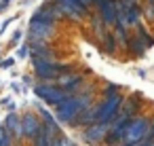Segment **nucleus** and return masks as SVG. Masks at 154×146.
<instances>
[{
  "instance_id": "obj_1",
  "label": "nucleus",
  "mask_w": 154,
  "mask_h": 146,
  "mask_svg": "<svg viewBox=\"0 0 154 146\" xmlns=\"http://www.w3.org/2000/svg\"><path fill=\"white\" fill-rule=\"evenodd\" d=\"M97 95H99L97 85H95L93 81H87L85 87H82L78 93L66 97V100L55 108V116H57V121H59L61 125L74 127L78 114H80L85 108H89L91 104H95V102H97Z\"/></svg>"
},
{
  "instance_id": "obj_2",
  "label": "nucleus",
  "mask_w": 154,
  "mask_h": 146,
  "mask_svg": "<svg viewBox=\"0 0 154 146\" xmlns=\"http://www.w3.org/2000/svg\"><path fill=\"white\" fill-rule=\"evenodd\" d=\"M74 64H63L57 59H32V72L36 76V81L42 83H55V78L68 70H74Z\"/></svg>"
},
{
  "instance_id": "obj_3",
  "label": "nucleus",
  "mask_w": 154,
  "mask_h": 146,
  "mask_svg": "<svg viewBox=\"0 0 154 146\" xmlns=\"http://www.w3.org/2000/svg\"><path fill=\"white\" fill-rule=\"evenodd\" d=\"M55 34H57V24H53V21H45V19H36V17H30L26 43H28V45L49 43L51 38H55Z\"/></svg>"
},
{
  "instance_id": "obj_4",
  "label": "nucleus",
  "mask_w": 154,
  "mask_h": 146,
  "mask_svg": "<svg viewBox=\"0 0 154 146\" xmlns=\"http://www.w3.org/2000/svg\"><path fill=\"white\" fill-rule=\"evenodd\" d=\"M32 91H34V95L42 102V104H47L49 108H57L66 97H70L59 85H55V83H42V81H36L34 83V87H32Z\"/></svg>"
},
{
  "instance_id": "obj_5",
  "label": "nucleus",
  "mask_w": 154,
  "mask_h": 146,
  "mask_svg": "<svg viewBox=\"0 0 154 146\" xmlns=\"http://www.w3.org/2000/svg\"><path fill=\"white\" fill-rule=\"evenodd\" d=\"M122 102H125L122 91H118V93L112 95V97H99V100H97V112H95V119H97L99 123H112V121L116 119V114H118Z\"/></svg>"
},
{
  "instance_id": "obj_6",
  "label": "nucleus",
  "mask_w": 154,
  "mask_h": 146,
  "mask_svg": "<svg viewBox=\"0 0 154 146\" xmlns=\"http://www.w3.org/2000/svg\"><path fill=\"white\" fill-rule=\"evenodd\" d=\"M87 74H89V70H78V68H74V70H68V72L59 74V76L55 78V85H59L68 95H74V93H78V91L85 87Z\"/></svg>"
},
{
  "instance_id": "obj_7",
  "label": "nucleus",
  "mask_w": 154,
  "mask_h": 146,
  "mask_svg": "<svg viewBox=\"0 0 154 146\" xmlns=\"http://www.w3.org/2000/svg\"><path fill=\"white\" fill-rule=\"evenodd\" d=\"M55 5L59 7L61 15L66 17V21H70V24H82L87 17H91V13L78 2V0H55Z\"/></svg>"
},
{
  "instance_id": "obj_8",
  "label": "nucleus",
  "mask_w": 154,
  "mask_h": 146,
  "mask_svg": "<svg viewBox=\"0 0 154 146\" xmlns=\"http://www.w3.org/2000/svg\"><path fill=\"white\" fill-rule=\"evenodd\" d=\"M150 119H152V116L146 114V112L135 114V116L127 123V129H125V142H143V135H146V129H148Z\"/></svg>"
},
{
  "instance_id": "obj_9",
  "label": "nucleus",
  "mask_w": 154,
  "mask_h": 146,
  "mask_svg": "<svg viewBox=\"0 0 154 146\" xmlns=\"http://www.w3.org/2000/svg\"><path fill=\"white\" fill-rule=\"evenodd\" d=\"M108 129H110V123H99V121H95V123L82 127L80 140H82L85 144H89V146H99V144H103V140H106V135H108Z\"/></svg>"
},
{
  "instance_id": "obj_10",
  "label": "nucleus",
  "mask_w": 154,
  "mask_h": 146,
  "mask_svg": "<svg viewBox=\"0 0 154 146\" xmlns=\"http://www.w3.org/2000/svg\"><path fill=\"white\" fill-rule=\"evenodd\" d=\"M32 17L36 19H45V21H53V24H63L66 17L61 15L59 7L55 5V0H45V2L32 13Z\"/></svg>"
},
{
  "instance_id": "obj_11",
  "label": "nucleus",
  "mask_w": 154,
  "mask_h": 146,
  "mask_svg": "<svg viewBox=\"0 0 154 146\" xmlns=\"http://www.w3.org/2000/svg\"><path fill=\"white\" fill-rule=\"evenodd\" d=\"M21 125H23V142L26 144H30L38 135V131L42 129V121H40L38 112H23L21 114Z\"/></svg>"
},
{
  "instance_id": "obj_12",
  "label": "nucleus",
  "mask_w": 154,
  "mask_h": 146,
  "mask_svg": "<svg viewBox=\"0 0 154 146\" xmlns=\"http://www.w3.org/2000/svg\"><path fill=\"white\" fill-rule=\"evenodd\" d=\"M95 13L101 17V21L112 28L118 21V13H116V0H101V2L95 7Z\"/></svg>"
},
{
  "instance_id": "obj_13",
  "label": "nucleus",
  "mask_w": 154,
  "mask_h": 146,
  "mask_svg": "<svg viewBox=\"0 0 154 146\" xmlns=\"http://www.w3.org/2000/svg\"><path fill=\"white\" fill-rule=\"evenodd\" d=\"M2 125L9 129V133L15 140L23 142V125H21V114H17V110L15 112H7V116L2 119Z\"/></svg>"
},
{
  "instance_id": "obj_14",
  "label": "nucleus",
  "mask_w": 154,
  "mask_h": 146,
  "mask_svg": "<svg viewBox=\"0 0 154 146\" xmlns=\"http://www.w3.org/2000/svg\"><path fill=\"white\" fill-rule=\"evenodd\" d=\"M148 51V47H146V43L133 32L131 36H129V43H127V49H125V53L129 55V59H139V57H143V53Z\"/></svg>"
},
{
  "instance_id": "obj_15",
  "label": "nucleus",
  "mask_w": 154,
  "mask_h": 146,
  "mask_svg": "<svg viewBox=\"0 0 154 146\" xmlns=\"http://www.w3.org/2000/svg\"><path fill=\"white\" fill-rule=\"evenodd\" d=\"M112 34H114V38H116V45H118V51H125L127 49V43H129V28L125 26V24H120V21H116L114 26H112Z\"/></svg>"
},
{
  "instance_id": "obj_16",
  "label": "nucleus",
  "mask_w": 154,
  "mask_h": 146,
  "mask_svg": "<svg viewBox=\"0 0 154 146\" xmlns=\"http://www.w3.org/2000/svg\"><path fill=\"white\" fill-rule=\"evenodd\" d=\"M53 140H55V138H53L45 127H42V129L38 131V135L30 142V146H51V144H53Z\"/></svg>"
},
{
  "instance_id": "obj_17",
  "label": "nucleus",
  "mask_w": 154,
  "mask_h": 146,
  "mask_svg": "<svg viewBox=\"0 0 154 146\" xmlns=\"http://www.w3.org/2000/svg\"><path fill=\"white\" fill-rule=\"evenodd\" d=\"M135 34H137V36L146 43V47H148V49H150V47H154V36L148 32V28H146L143 24H139V26L135 28Z\"/></svg>"
},
{
  "instance_id": "obj_18",
  "label": "nucleus",
  "mask_w": 154,
  "mask_h": 146,
  "mask_svg": "<svg viewBox=\"0 0 154 146\" xmlns=\"http://www.w3.org/2000/svg\"><path fill=\"white\" fill-rule=\"evenodd\" d=\"M118 91H122L120 85H116V83H106V85L99 89V97H112V95H116Z\"/></svg>"
},
{
  "instance_id": "obj_19",
  "label": "nucleus",
  "mask_w": 154,
  "mask_h": 146,
  "mask_svg": "<svg viewBox=\"0 0 154 146\" xmlns=\"http://www.w3.org/2000/svg\"><path fill=\"white\" fill-rule=\"evenodd\" d=\"M17 140L9 133V129L5 127V125H0V146H13Z\"/></svg>"
},
{
  "instance_id": "obj_20",
  "label": "nucleus",
  "mask_w": 154,
  "mask_h": 146,
  "mask_svg": "<svg viewBox=\"0 0 154 146\" xmlns=\"http://www.w3.org/2000/svg\"><path fill=\"white\" fill-rule=\"evenodd\" d=\"M141 11H143V19H146L148 24H154V7L141 0Z\"/></svg>"
},
{
  "instance_id": "obj_21",
  "label": "nucleus",
  "mask_w": 154,
  "mask_h": 146,
  "mask_svg": "<svg viewBox=\"0 0 154 146\" xmlns=\"http://www.w3.org/2000/svg\"><path fill=\"white\" fill-rule=\"evenodd\" d=\"M15 57H17V59H28V57H30V45H28V43L19 45V49L15 51Z\"/></svg>"
},
{
  "instance_id": "obj_22",
  "label": "nucleus",
  "mask_w": 154,
  "mask_h": 146,
  "mask_svg": "<svg viewBox=\"0 0 154 146\" xmlns=\"http://www.w3.org/2000/svg\"><path fill=\"white\" fill-rule=\"evenodd\" d=\"M23 36H26V34H23V30H15V32H13V36H11V40H9V47H15L17 43H21V40H23Z\"/></svg>"
},
{
  "instance_id": "obj_23",
  "label": "nucleus",
  "mask_w": 154,
  "mask_h": 146,
  "mask_svg": "<svg viewBox=\"0 0 154 146\" xmlns=\"http://www.w3.org/2000/svg\"><path fill=\"white\" fill-rule=\"evenodd\" d=\"M17 57H5V59H0V70H11L15 66Z\"/></svg>"
},
{
  "instance_id": "obj_24",
  "label": "nucleus",
  "mask_w": 154,
  "mask_h": 146,
  "mask_svg": "<svg viewBox=\"0 0 154 146\" xmlns=\"http://www.w3.org/2000/svg\"><path fill=\"white\" fill-rule=\"evenodd\" d=\"M150 140H154V116L150 119L148 129H146V135H143V142H150Z\"/></svg>"
},
{
  "instance_id": "obj_25",
  "label": "nucleus",
  "mask_w": 154,
  "mask_h": 146,
  "mask_svg": "<svg viewBox=\"0 0 154 146\" xmlns=\"http://www.w3.org/2000/svg\"><path fill=\"white\" fill-rule=\"evenodd\" d=\"M21 83H23V87H34L36 76H32V74H23V76H21Z\"/></svg>"
},
{
  "instance_id": "obj_26",
  "label": "nucleus",
  "mask_w": 154,
  "mask_h": 146,
  "mask_svg": "<svg viewBox=\"0 0 154 146\" xmlns=\"http://www.w3.org/2000/svg\"><path fill=\"white\" fill-rule=\"evenodd\" d=\"M78 2H80V5H82V7L91 13V11H93V2H95V0H78Z\"/></svg>"
},
{
  "instance_id": "obj_27",
  "label": "nucleus",
  "mask_w": 154,
  "mask_h": 146,
  "mask_svg": "<svg viewBox=\"0 0 154 146\" xmlns=\"http://www.w3.org/2000/svg\"><path fill=\"white\" fill-rule=\"evenodd\" d=\"M11 2H13V0H0V13H5L11 7Z\"/></svg>"
},
{
  "instance_id": "obj_28",
  "label": "nucleus",
  "mask_w": 154,
  "mask_h": 146,
  "mask_svg": "<svg viewBox=\"0 0 154 146\" xmlns=\"http://www.w3.org/2000/svg\"><path fill=\"white\" fill-rule=\"evenodd\" d=\"M11 24H13V19H7V21H5V24H2V26H0V36H2V34H5V32H7V28H9V26H11Z\"/></svg>"
},
{
  "instance_id": "obj_29",
  "label": "nucleus",
  "mask_w": 154,
  "mask_h": 146,
  "mask_svg": "<svg viewBox=\"0 0 154 146\" xmlns=\"http://www.w3.org/2000/svg\"><path fill=\"white\" fill-rule=\"evenodd\" d=\"M11 89H13V93H23V87L17 83H11Z\"/></svg>"
},
{
  "instance_id": "obj_30",
  "label": "nucleus",
  "mask_w": 154,
  "mask_h": 146,
  "mask_svg": "<svg viewBox=\"0 0 154 146\" xmlns=\"http://www.w3.org/2000/svg\"><path fill=\"white\" fill-rule=\"evenodd\" d=\"M5 108H7V112H15V110H17V104H15V102H9Z\"/></svg>"
},
{
  "instance_id": "obj_31",
  "label": "nucleus",
  "mask_w": 154,
  "mask_h": 146,
  "mask_svg": "<svg viewBox=\"0 0 154 146\" xmlns=\"http://www.w3.org/2000/svg\"><path fill=\"white\" fill-rule=\"evenodd\" d=\"M9 102H11V97H2V100H0V106H2V108H5V106H7Z\"/></svg>"
},
{
  "instance_id": "obj_32",
  "label": "nucleus",
  "mask_w": 154,
  "mask_h": 146,
  "mask_svg": "<svg viewBox=\"0 0 154 146\" xmlns=\"http://www.w3.org/2000/svg\"><path fill=\"white\" fill-rule=\"evenodd\" d=\"M51 146H61V144H59V138H55V140H53V144H51Z\"/></svg>"
},
{
  "instance_id": "obj_33",
  "label": "nucleus",
  "mask_w": 154,
  "mask_h": 146,
  "mask_svg": "<svg viewBox=\"0 0 154 146\" xmlns=\"http://www.w3.org/2000/svg\"><path fill=\"white\" fill-rule=\"evenodd\" d=\"M141 146H154V140H150V142H143Z\"/></svg>"
},
{
  "instance_id": "obj_34",
  "label": "nucleus",
  "mask_w": 154,
  "mask_h": 146,
  "mask_svg": "<svg viewBox=\"0 0 154 146\" xmlns=\"http://www.w3.org/2000/svg\"><path fill=\"white\" fill-rule=\"evenodd\" d=\"M143 2H148V5H152V7H154V0H143Z\"/></svg>"
},
{
  "instance_id": "obj_35",
  "label": "nucleus",
  "mask_w": 154,
  "mask_h": 146,
  "mask_svg": "<svg viewBox=\"0 0 154 146\" xmlns=\"http://www.w3.org/2000/svg\"><path fill=\"white\" fill-rule=\"evenodd\" d=\"M129 2H141V0H129Z\"/></svg>"
},
{
  "instance_id": "obj_36",
  "label": "nucleus",
  "mask_w": 154,
  "mask_h": 146,
  "mask_svg": "<svg viewBox=\"0 0 154 146\" xmlns=\"http://www.w3.org/2000/svg\"><path fill=\"white\" fill-rule=\"evenodd\" d=\"M17 144H19V140H17V142H15V144H13V146H17Z\"/></svg>"
},
{
  "instance_id": "obj_37",
  "label": "nucleus",
  "mask_w": 154,
  "mask_h": 146,
  "mask_svg": "<svg viewBox=\"0 0 154 146\" xmlns=\"http://www.w3.org/2000/svg\"><path fill=\"white\" fill-rule=\"evenodd\" d=\"M0 125H2V119H0Z\"/></svg>"
},
{
  "instance_id": "obj_38",
  "label": "nucleus",
  "mask_w": 154,
  "mask_h": 146,
  "mask_svg": "<svg viewBox=\"0 0 154 146\" xmlns=\"http://www.w3.org/2000/svg\"><path fill=\"white\" fill-rule=\"evenodd\" d=\"M0 83H2V78H0Z\"/></svg>"
},
{
  "instance_id": "obj_39",
  "label": "nucleus",
  "mask_w": 154,
  "mask_h": 146,
  "mask_svg": "<svg viewBox=\"0 0 154 146\" xmlns=\"http://www.w3.org/2000/svg\"><path fill=\"white\" fill-rule=\"evenodd\" d=\"M0 47H2V45H0Z\"/></svg>"
},
{
  "instance_id": "obj_40",
  "label": "nucleus",
  "mask_w": 154,
  "mask_h": 146,
  "mask_svg": "<svg viewBox=\"0 0 154 146\" xmlns=\"http://www.w3.org/2000/svg\"><path fill=\"white\" fill-rule=\"evenodd\" d=\"M30 2H32V0H30Z\"/></svg>"
},
{
  "instance_id": "obj_41",
  "label": "nucleus",
  "mask_w": 154,
  "mask_h": 146,
  "mask_svg": "<svg viewBox=\"0 0 154 146\" xmlns=\"http://www.w3.org/2000/svg\"><path fill=\"white\" fill-rule=\"evenodd\" d=\"M0 108H2V106H0Z\"/></svg>"
}]
</instances>
